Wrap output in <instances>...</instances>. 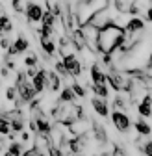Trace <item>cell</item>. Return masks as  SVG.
<instances>
[{
  "mask_svg": "<svg viewBox=\"0 0 152 156\" xmlns=\"http://www.w3.org/2000/svg\"><path fill=\"white\" fill-rule=\"evenodd\" d=\"M134 128H136V132H137L139 136H150V134H152V126H150L145 119H137V121L134 123Z\"/></svg>",
  "mask_w": 152,
  "mask_h": 156,
  "instance_id": "obj_11",
  "label": "cell"
},
{
  "mask_svg": "<svg viewBox=\"0 0 152 156\" xmlns=\"http://www.w3.org/2000/svg\"><path fill=\"white\" fill-rule=\"evenodd\" d=\"M147 21H150V23H152V8H148V9H147Z\"/></svg>",
  "mask_w": 152,
  "mask_h": 156,
  "instance_id": "obj_26",
  "label": "cell"
},
{
  "mask_svg": "<svg viewBox=\"0 0 152 156\" xmlns=\"http://www.w3.org/2000/svg\"><path fill=\"white\" fill-rule=\"evenodd\" d=\"M150 102H152V99H150V95L147 93V95L143 97V101L137 104V113L143 117V119H145V117H150V115H152V106H150Z\"/></svg>",
  "mask_w": 152,
  "mask_h": 156,
  "instance_id": "obj_8",
  "label": "cell"
},
{
  "mask_svg": "<svg viewBox=\"0 0 152 156\" xmlns=\"http://www.w3.org/2000/svg\"><path fill=\"white\" fill-rule=\"evenodd\" d=\"M91 106H93V110L97 112L100 117H108V115H109V108H108L106 99H100V97H93V99H91Z\"/></svg>",
  "mask_w": 152,
  "mask_h": 156,
  "instance_id": "obj_6",
  "label": "cell"
},
{
  "mask_svg": "<svg viewBox=\"0 0 152 156\" xmlns=\"http://www.w3.org/2000/svg\"><path fill=\"white\" fill-rule=\"evenodd\" d=\"M60 86H61V78L56 74L54 71H50V73H47V87H48V91H52V93H56L60 89Z\"/></svg>",
  "mask_w": 152,
  "mask_h": 156,
  "instance_id": "obj_9",
  "label": "cell"
},
{
  "mask_svg": "<svg viewBox=\"0 0 152 156\" xmlns=\"http://www.w3.org/2000/svg\"><path fill=\"white\" fill-rule=\"evenodd\" d=\"M9 47H11V41H9L8 37H2V39H0V48H4V50H8Z\"/></svg>",
  "mask_w": 152,
  "mask_h": 156,
  "instance_id": "obj_24",
  "label": "cell"
},
{
  "mask_svg": "<svg viewBox=\"0 0 152 156\" xmlns=\"http://www.w3.org/2000/svg\"><path fill=\"white\" fill-rule=\"evenodd\" d=\"M72 93H74V97H85V89L78 84V82H76V84H72Z\"/></svg>",
  "mask_w": 152,
  "mask_h": 156,
  "instance_id": "obj_18",
  "label": "cell"
},
{
  "mask_svg": "<svg viewBox=\"0 0 152 156\" xmlns=\"http://www.w3.org/2000/svg\"><path fill=\"white\" fill-rule=\"evenodd\" d=\"M126 32L115 23H109L104 28L97 30V37H95V48H98L102 54H113L121 45L126 43Z\"/></svg>",
  "mask_w": 152,
  "mask_h": 156,
  "instance_id": "obj_1",
  "label": "cell"
},
{
  "mask_svg": "<svg viewBox=\"0 0 152 156\" xmlns=\"http://www.w3.org/2000/svg\"><path fill=\"white\" fill-rule=\"evenodd\" d=\"M139 149L143 151V154L145 156H152V141L148 140V141H145L143 145H139Z\"/></svg>",
  "mask_w": 152,
  "mask_h": 156,
  "instance_id": "obj_19",
  "label": "cell"
},
{
  "mask_svg": "<svg viewBox=\"0 0 152 156\" xmlns=\"http://www.w3.org/2000/svg\"><path fill=\"white\" fill-rule=\"evenodd\" d=\"M48 156H63V151L56 145H50L48 147Z\"/></svg>",
  "mask_w": 152,
  "mask_h": 156,
  "instance_id": "obj_22",
  "label": "cell"
},
{
  "mask_svg": "<svg viewBox=\"0 0 152 156\" xmlns=\"http://www.w3.org/2000/svg\"><path fill=\"white\" fill-rule=\"evenodd\" d=\"M143 28H145V23L141 21L139 17H134V19H130V21H128V24L124 26V32H126V35H128V37H132L134 34L141 32Z\"/></svg>",
  "mask_w": 152,
  "mask_h": 156,
  "instance_id": "obj_7",
  "label": "cell"
},
{
  "mask_svg": "<svg viewBox=\"0 0 152 156\" xmlns=\"http://www.w3.org/2000/svg\"><path fill=\"white\" fill-rule=\"evenodd\" d=\"M41 45H43V50H45L47 56H54V52H56V45H54L52 39H41Z\"/></svg>",
  "mask_w": 152,
  "mask_h": 156,
  "instance_id": "obj_16",
  "label": "cell"
},
{
  "mask_svg": "<svg viewBox=\"0 0 152 156\" xmlns=\"http://www.w3.org/2000/svg\"><path fill=\"white\" fill-rule=\"evenodd\" d=\"M21 141H24V143H26V141H30V134H28V132H22V136H21Z\"/></svg>",
  "mask_w": 152,
  "mask_h": 156,
  "instance_id": "obj_25",
  "label": "cell"
},
{
  "mask_svg": "<svg viewBox=\"0 0 152 156\" xmlns=\"http://www.w3.org/2000/svg\"><path fill=\"white\" fill-rule=\"evenodd\" d=\"M11 130H9V121L6 119V117L0 115V136H8Z\"/></svg>",
  "mask_w": 152,
  "mask_h": 156,
  "instance_id": "obj_17",
  "label": "cell"
},
{
  "mask_svg": "<svg viewBox=\"0 0 152 156\" xmlns=\"http://www.w3.org/2000/svg\"><path fill=\"white\" fill-rule=\"evenodd\" d=\"M11 4H13V9L15 11H19V13H21V11H24V2H22V0H11Z\"/></svg>",
  "mask_w": 152,
  "mask_h": 156,
  "instance_id": "obj_23",
  "label": "cell"
},
{
  "mask_svg": "<svg viewBox=\"0 0 152 156\" xmlns=\"http://www.w3.org/2000/svg\"><path fill=\"white\" fill-rule=\"evenodd\" d=\"M91 78H93V84H106V74L102 73L98 63L91 65Z\"/></svg>",
  "mask_w": 152,
  "mask_h": 156,
  "instance_id": "obj_10",
  "label": "cell"
},
{
  "mask_svg": "<svg viewBox=\"0 0 152 156\" xmlns=\"http://www.w3.org/2000/svg\"><path fill=\"white\" fill-rule=\"evenodd\" d=\"M6 99L9 102H15V99H17V89L15 87H8L6 89Z\"/></svg>",
  "mask_w": 152,
  "mask_h": 156,
  "instance_id": "obj_20",
  "label": "cell"
},
{
  "mask_svg": "<svg viewBox=\"0 0 152 156\" xmlns=\"http://www.w3.org/2000/svg\"><path fill=\"white\" fill-rule=\"evenodd\" d=\"M113 108H115V112H124L128 108V101L123 97V93H119L115 97V102H113Z\"/></svg>",
  "mask_w": 152,
  "mask_h": 156,
  "instance_id": "obj_13",
  "label": "cell"
},
{
  "mask_svg": "<svg viewBox=\"0 0 152 156\" xmlns=\"http://www.w3.org/2000/svg\"><path fill=\"white\" fill-rule=\"evenodd\" d=\"M24 11H26V19L30 23H37V21H41V17H43V8L39 4H33V2L26 4Z\"/></svg>",
  "mask_w": 152,
  "mask_h": 156,
  "instance_id": "obj_4",
  "label": "cell"
},
{
  "mask_svg": "<svg viewBox=\"0 0 152 156\" xmlns=\"http://www.w3.org/2000/svg\"><path fill=\"white\" fill-rule=\"evenodd\" d=\"M91 89L97 97H100V99H108V95H109V89H108L106 84H91Z\"/></svg>",
  "mask_w": 152,
  "mask_h": 156,
  "instance_id": "obj_12",
  "label": "cell"
},
{
  "mask_svg": "<svg viewBox=\"0 0 152 156\" xmlns=\"http://www.w3.org/2000/svg\"><path fill=\"white\" fill-rule=\"evenodd\" d=\"M32 87L35 93H43L45 87H47V71L41 69V71H37L35 76L32 78Z\"/></svg>",
  "mask_w": 152,
  "mask_h": 156,
  "instance_id": "obj_5",
  "label": "cell"
},
{
  "mask_svg": "<svg viewBox=\"0 0 152 156\" xmlns=\"http://www.w3.org/2000/svg\"><path fill=\"white\" fill-rule=\"evenodd\" d=\"M74 93H72V89L71 87H63V91H61V95H60V102H74Z\"/></svg>",
  "mask_w": 152,
  "mask_h": 156,
  "instance_id": "obj_15",
  "label": "cell"
},
{
  "mask_svg": "<svg viewBox=\"0 0 152 156\" xmlns=\"http://www.w3.org/2000/svg\"><path fill=\"white\" fill-rule=\"evenodd\" d=\"M8 152H9L11 156H22V152H24L22 143H21V141H11V145L8 147Z\"/></svg>",
  "mask_w": 152,
  "mask_h": 156,
  "instance_id": "obj_14",
  "label": "cell"
},
{
  "mask_svg": "<svg viewBox=\"0 0 152 156\" xmlns=\"http://www.w3.org/2000/svg\"><path fill=\"white\" fill-rule=\"evenodd\" d=\"M30 47V43H28V39L24 37V35H19L15 41L11 43V47L8 48V56H17V54H21V52H24L26 48Z\"/></svg>",
  "mask_w": 152,
  "mask_h": 156,
  "instance_id": "obj_3",
  "label": "cell"
},
{
  "mask_svg": "<svg viewBox=\"0 0 152 156\" xmlns=\"http://www.w3.org/2000/svg\"><path fill=\"white\" fill-rule=\"evenodd\" d=\"M24 63H26V67H35V65H37V56H35V54H30V56H26Z\"/></svg>",
  "mask_w": 152,
  "mask_h": 156,
  "instance_id": "obj_21",
  "label": "cell"
},
{
  "mask_svg": "<svg viewBox=\"0 0 152 156\" xmlns=\"http://www.w3.org/2000/svg\"><path fill=\"white\" fill-rule=\"evenodd\" d=\"M111 121H113L115 128H117L121 134H126V132L130 130V126H132L130 117H128L124 112H113V113H111Z\"/></svg>",
  "mask_w": 152,
  "mask_h": 156,
  "instance_id": "obj_2",
  "label": "cell"
},
{
  "mask_svg": "<svg viewBox=\"0 0 152 156\" xmlns=\"http://www.w3.org/2000/svg\"><path fill=\"white\" fill-rule=\"evenodd\" d=\"M4 156H11V154H9V152H6V154H4Z\"/></svg>",
  "mask_w": 152,
  "mask_h": 156,
  "instance_id": "obj_28",
  "label": "cell"
},
{
  "mask_svg": "<svg viewBox=\"0 0 152 156\" xmlns=\"http://www.w3.org/2000/svg\"><path fill=\"white\" fill-rule=\"evenodd\" d=\"M35 156H45V152H39V151H37V152H35Z\"/></svg>",
  "mask_w": 152,
  "mask_h": 156,
  "instance_id": "obj_27",
  "label": "cell"
}]
</instances>
